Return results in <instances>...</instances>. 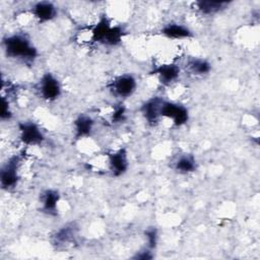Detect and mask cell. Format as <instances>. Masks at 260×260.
Masks as SVG:
<instances>
[{"instance_id":"obj_22","label":"cell","mask_w":260,"mask_h":260,"mask_svg":"<svg viewBox=\"0 0 260 260\" xmlns=\"http://www.w3.org/2000/svg\"><path fill=\"white\" fill-rule=\"evenodd\" d=\"M134 258H136V259H150V258H152V256L149 254V252H143L142 254H137L136 256H134Z\"/></svg>"},{"instance_id":"obj_5","label":"cell","mask_w":260,"mask_h":260,"mask_svg":"<svg viewBox=\"0 0 260 260\" xmlns=\"http://www.w3.org/2000/svg\"><path fill=\"white\" fill-rule=\"evenodd\" d=\"M41 95L46 101H54L61 94V85L58 79L51 73H45L40 80Z\"/></svg>"},{"instance_id":"obj_8","label":"cell","mask_w":260,"mask_h":260,"mask_svg":"<svg viewBox=\"0 0 260 260\" xmlns=\"http://www.w3.org/2000/svg\"><path fill=\"white\" fill-rule=\"evenodd\" d=\"M109 166L112 174L116 177L123 175L128 169V159L125 149H120L109 156Z\"/></svg>"},{"instance_id":"obj_7","label":"cell","mask_w":260,"mask_h":260,"mask_svg":"<svg viewBox=\"0 0 260 260\" xmlns=\"http://www.w3.org/2000/svg\"><path fill=\"white\" fill-rule=\"evenodd\" d=\"M162 101L158 98H153L146 103H144L141 107V113L147 123L151 126L157 124L160 116V107Z\"/></svg>"},{"instance_id":"obj_19","label":"cell","mask_w":260,"mask_h":260,"mask_svg":"<svg viewBox=\"0 0 260 260\" xmlns=\"http://www.w3.org/2000/svg\"><path fill=\"white\" fill-rule=\"evenodd\" d=\"M146 238H147V243H148V248L153 249L156 246V240H157V234L155 229H149L145 232Z\"/></svg>"},{"instance_id":"obj_10","label":"cell","mask_w":260,"mask_h":260,"mask_svg":"<svg viewBox=\"0 0 260 260\" xmlns=\"http://www.w3.org/2000/svg\"><path fill=\"white\" fill-rule=\"evenodd\" d=\"M150 73L158 75L161 83L170 84L179 77L180 68L176 64H164L154 68Z\"/></svg>"},{"instance_id":"obj_16","label":"cell","mask_w":260,"mask_h":260,"mask_svg":"<svg viewBox=\"0 0 260 260\" xmlns=\"http://www.w3.org/2000/svg\"><path fill=\"white\" fill-rule=\"evenodd\" d=\"M175 169L181 174H188L196 169V161L193 155L183 154L178 157L175 162Z\"/></svg>"},{"instance_id":"obj_1","label":"cell","mask_w":260,"mask_h":260,"mask_svg":"<svg viewBox=\"0 0 260 260\" xmlns=\"http://www.w3.org/2000/svg\"><path fill=\"white\" fill-rule=\"evenodd\" d=\"M4 51L7 57L31 62L38 56L37 49L31 45L30 41L22 35H12L3 39Z\"/></svg>"},{"instance_id":"obj_6","label":"cell","mask_w":260,"mask_h":260,"mask_svg":"<svg viewBox=\"0 0 260 260\" xmlns=\"http://www.w3.org/2000/svg\"><path fill=\"white\" fill-rule=\"evenodd\" d=\"M18 129L20 132V140L24 144H40L45 139L39 126L32 122H20L18 124Z\"/></svg>"},{"instance_id":"obj_15","label":"cell","mask_w":260,"mask_h":260,"mask_svg":"<svg viewBox=\"0 0 260 260\" xmlns=\"http://www.w3.org/2000/svg\"><path fill=\"white\" fill-rule=\"evenodd\" d=\"M196 6L198 10H200L203 14H213L216 13L222 9H224L228 6L226 1H197Z\"/></svg>"},{"instance_id":"obj_3","label":"cell","mask_w":260,"mask_h":260,"mask_svg":"<svg viewBox=\"0 0 260 260\" xmlns=\"http://www.w3.org/2000/svg\"><path fill=\"white\" fill-rule=\"evenodd\" d=\"M160 116L172 119L176 126L184 125L189 119L188 110L184 106L164 101L160 107Z\"/></svg>"},{"instance_id":"obj_9","label":"cell","mask_w":260,"mask_h":260,"mask_svg":"<svg viewBox=\"0 0 260 260\" xmlns=\"http://www.w3.org/2000/svg\"><path fill=\"white\" fill-rule=\"evenodd\" d=\"M31 13L39 19L40 22H46L53 19L57 15V9L53 3L42 1L32 6Z\"/></svg>"},{"instance_id":"obj_21","label":"cell","mask_w":260,"mask_h":260,"mask_svg":"<svg viewBox=\"0 0 260 260\" xmlns=\"http://www.w3.org/2000/svg\"><path fill=\"white\" fill-rule=\"evenodd\" d=\"M125 118V108L122 106H119L116 108V110L113 113L112 120L113 122H121Z\"/></svg>"},{"instance_id":"obj_14","label":"cell","mask_w":260,"mask_h":260,"mask_svg":"<svg viewBox=\"0 0 260 260\" xmlns=\"http://www.w3.org/2000/svg\"><path fill=\"white\" fill-rule=\"evenodd\" d=\"M75 127V137L76 139L85 137L90 134L93 127V120L88 116H79L74 121Z\"/></svg>"},{"instance_id":"obj_12","label":"cell","mask_w":260,"mask_h":260,"mask_svg":"<svg viewBox=\"0 0 260 260\" xmlns=\"http://www.w3.org/2000/svg\"><path fill=\"white\" fill-rule=\"evenodd\" d=\"M161 34L170 39H185L192 37V32L189 28L178 23L167 24L161 29Z\"/></svg>"},{"instance_id":"obj_17","label":"cell","mask_w":260,"mask_h":260,"mask_svg":"<svg viewBox=\"0 0 260 260\" xmlns=\"http://www.w3.org/2000/svg\"><path fill=\"white\" fill-rule=\"evenodd\" d=\"M187 66H188L189 70L191 71V73L196 74V75L207 74L211 69L209 62H207L204 59H199V58L190 59L187 63Z\"/></svg>"},{"instance_id":"obj_4","label":"cell","mask_w":260,"mask_h":260,"mask_svg":"<svg viewBox=\"0 0 260 260\" xmlns=\"http://www.w3.org/2000/svg\"><path fill=\"white\" fill-rule=\"evenodd\" d=\"M136 80L132 75L124 74L116 77L110 84V88L114 94L120 98L130 96L136 88Z\"/></svg>"},{"instance_id":"obj_11","label":"cell","mask_w":260,"mask_h":260,"mask_svg":"<svg viewBox=\"0 0 260 260\" xmlns=\"http://www.w3.org/2000/svg\"><path fill=\"white\" fill-rule=\"evenodd\" d=\"M59 199L60 195L56 190H46L42 194V210L50 215H56Z\"/></svg>"},{"instance_id":"obj_13","label":"cell","mask_w":260,"mask_h":260,"mask_svg":"<svg viewBox=\"0 0 260 260\" xmlns=\"http://www.w3.org/2000/svg\"><path fill=\"white\" fill-rule=\"evenodd\" d=\"M111 23L108 20L107 16H103L100 21L93 26L91 31V39L93 42L105 44L106 38L108 36V32L111 28Z\"/></svg>"},{"instance_id":"obj_2","label":"cell","mask_w":260,"mask_h":260,"mask_svg":"<svg viewBox=\"0 0 260 260\" xmlns=\"http://www.w3.org/2000/svg\"><path fill=\"white\" fill-rule=\"evenodd\" d=\"M20 164V157L17 155H14L10 157L7 162L3 166L1 170L0 175V181L1 186L3 189L8 190L10 188H13L19 179L18 177V168Z\"/></svg>"},{"instance_id":"obj_20","label":"cell","mask_w":260,"mask_h":260,"mask_svg":"<svg viewBox=\"0 0 260 260\" xmlns=\"http://www.w3.org/2000/svg\"><path fill=\"white\" fill-rule=\"evenodd\" d=\"M0 117H1L2 120H6V119H9L11 117V112H10V109H9L8 101H6L4 96H2V99H1V114H0Z\"/></svg>"},{"instance_id":"obj_18","label":"cell","mask_w":260,"mask_h":260,"mask_svg":"<svg viewBox=\"0 0 260 260\" xmlns=\"http://www.w3.org/2000/svg\"><path fill=\"white\" fill-rule=\"evenodd\" d=\"M73 235H74V232L72 226H64L56 234L55 236L56 243H67Z\"/></svg>"}]
</instances>
